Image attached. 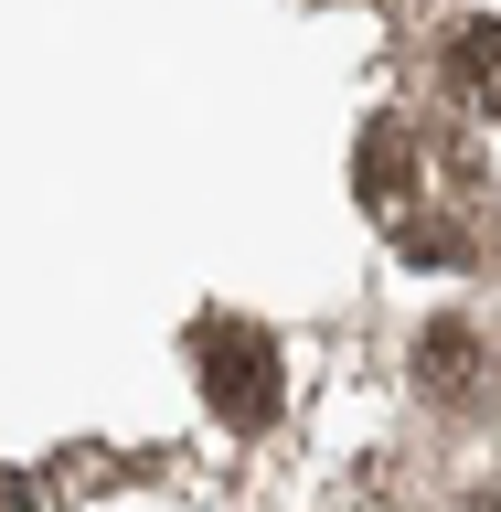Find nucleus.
<instances>
[{
	"mask_svg": "<svg viewBox=\"0 0 501 512\" xmlns=\"http://www.w3.org/2000/svg\"><path fill=\"white\" fill-rule=\"evenodd\" d=\"M416 182V139L395 118H374L363 128V203H374V214H395V192Z\"/></svg>",
	"mask_w": 501,
	"mask_h": 512,
	"instance_id": "4",
	"label": "nucleus"
},
{
	"mask_svg": "<svg viewBox=\"0 0 501 512\" xmlns=\"http://www.w3.org/2000/svg\"><path fill=\"white\" fill-rule=\"evenodd\" d=\"M448 86L501 118V22H459L448 32Z\"/></svg>",
	"mask_w": 501,
	"mask_h": 512,
	"instance_id": "2",
	"label": "nucleus"
},
{
	"mask_svg": "<svg viewBox=\"0 0 501 512\" xmlns=\"http://www.w3.org/2000/svg\"><path fill=\"white\" fill-rule=\"evenodd\" d=\"M416 384H427V395H470V384H480L470 320H427V342H416Z\"/></svg>",
	"mask_w": 501,
	"mask_h": 512,
	"instance_id": "3",
	"label": "nucleus"
},
{
	"mask_svg": "<svg viewBox=\"0 0 501 512\" xmlns=\"http://www.w3.org/2000/svg\"><path fill=\"white\" fill-rule=\"evenodd\" d=\"M203 395H214V416H235V427H267V416H278V352H267V331L214 320V331H203Z\"/></svg>",
	"mask_w": 501,
	"mask_h": 512,
	"instance_id": "1",
	"label": "nucleus"
}]
</instances>
